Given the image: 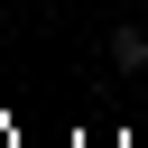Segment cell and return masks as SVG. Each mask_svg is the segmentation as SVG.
I'll use <instances>...</instances> for the list:
<instances>
[{
  "label": "cell",
  "instance_id": "cell-1",
  "mask_svg": "<svg viewBox=\"0 0 148 148\" xmlns=\"http://www.w3.org/2000/svg\"><path fill=\"white\" fill-rule=\"evenodd\" d=\"M111 65L139 74V65H148V28H111Z\"/></svg>",
  "mask_w": 148,
  "mask_h": 148
}]
</instances>
